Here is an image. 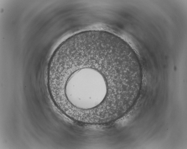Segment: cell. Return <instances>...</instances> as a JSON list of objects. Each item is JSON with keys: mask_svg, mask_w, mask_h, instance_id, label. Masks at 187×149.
Listing matches in <instances>:
<instances>
[{"mask_svg": "<svg viewBox=\"0 0 187 149\" xmlns=\"http://www.w3.org/2000/svg\"><path fill=\"white\" fill-rule=\"evenodd\" d=\"M58 70L64 73V77L57 78L59 98L70 114H98L115 106L122 76L105 60L95 55H80Z\"/></svg>", "mask_w": 187, "mask_h": 149, "instance_id": "cell-1", "label": "cell"}]
</instances>
